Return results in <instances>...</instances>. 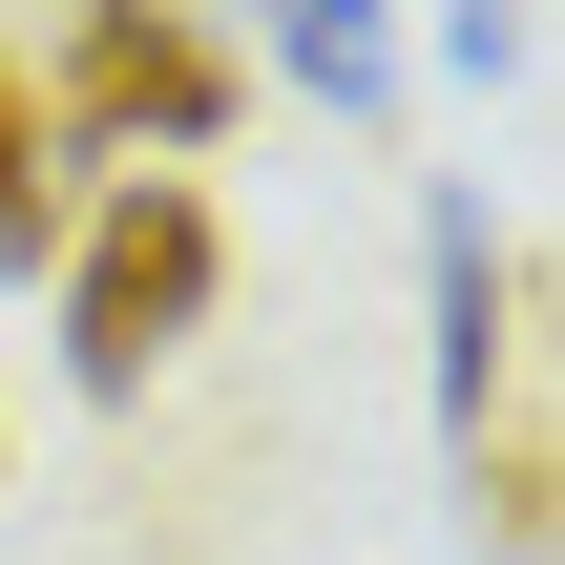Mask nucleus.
<instances>
[{"label":"nucleus","mask_w":565,"mask_h":565,"mask_svg":"<svg viewBox=\"0 0 565 565\" xmlns=\"http://www.w3.org/2000/svg\"><path fill=\"white\" fill-rule=\"evenodd\" d=\"M210 273H231V231H210L189 168H126L105 210H63V377H84V398H147V377L189 356Z\"/></svg>","instance_id":"nucleus-1"},{"label":"nucleus","mask_w":565,"mask_h":565,"mask_svg":"<svg viewBox=\"0 0 565 565\" xmlns=\"http://www.w3.org/2000/svg\"><path fill=\"white\" fill-rule=\"evenodd\" d=\"M42 126H84V147H210V126H231V42H210L189 0H84Z\"/></svg>","instance_id":"nucleus-2"},{"label":"nucleus","mask_w":565,"mask_h":565,"mask_svg":"<svg viewBox=\"0 0 565 565\" xmlns=\"http://www.w3.org/2000/svg\"><path fill=\"white\" fill-rule=\"evenodd\" d=\"M419 273H440V440H482V398H503V231H482V189L419 210Z\"/></svg>","instance_id":"nucleus-3"},{"label":"nucleus","mask_w":565,"mask_h":565,"mask_svg":"<svg viewBox=\"0 0 565 565\" xmlns=\"http://www.w3.org/2000/svg\"><path fill=\"white\" fill-rule=\"evenodd\" d=\"M252 21H273V63H294L335 126H377V105H398V21H377V0H252Z\"/></svg>","instance_id":"nucleus-4"},{"label":"nucleus","mask_w":565,"mask_h":565,"mask_svg":"<svg viewBox=\"0 0 565 565\" xmlns=\"http://www.w3.org/2000/svg\"><path fill=\"white\" fill-rule=\"evenodd\" d=\"M0 273H63V126L21 63H0Z\"/></svg>","instance_id":"nucleus-5"},{"label":"nucleus","mask_w":565,"mask_h":565,"mask_svg":"<svg viewBox=\"0 0 565 565\" xmlns=\"http://www.w3.org/2000/svg\"><path fill=\"white\" fill-rule=\"evenodd\" d=\"M0 461H21V419H0Z\"/></svg>","instance_id":"nucleus-6"}]
</instances>
